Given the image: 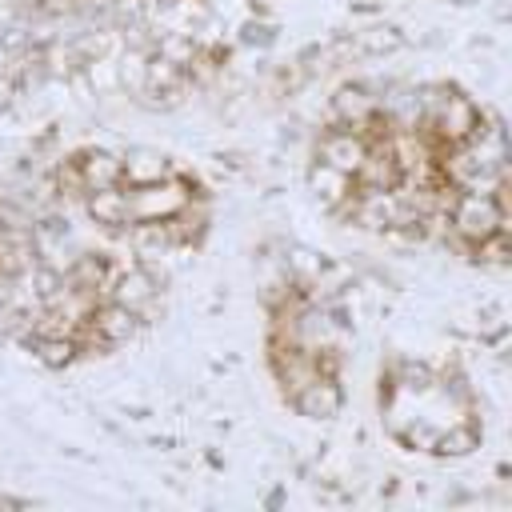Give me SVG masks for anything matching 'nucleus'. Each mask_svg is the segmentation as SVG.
I'll return each instance as SVG.
<instances>
[{"instance_id":"nucleus-1","label":"nucleus","mask_w":512,"mask_h":512,"mask_svg":"<svg viewBox=\"0 0 512 512\" xmlns=\"http://www.w3.org/2000/svg\"><path fill=\"white\" fill-rule=\"evenodd\" d=\"M84 216L100 228V232H112V236H124L136 220H132V200H128V184H112V188H96L80 200Z\"/></svg>"},{"instance_id":"nucleus-2","label":"nucleus","mask_w":512,"mask_h":512,"mask_svg":"<svg viewBox=\"0 0 512 512\" xmlns=\"http://www.w3.org/2000/svg\"><path fill=\"white\" fill-rule=\"evenodd\" d=\"M364 156H368V144L352 128H344V124L324 128L320 140H316V160L328 164V168H336V172H344V176H356L360 164H364Z\"/></svg>"},{"instance_id":"nucleus-3","label":"nucleus","mask_w":512,"mask_h":512,"mask_svg":"<svg viewBox=\"0 0 512 512\" xmlns=\"http://www.w3.org/2000/svg\"><path fill=\"white\" fill-rule=\"evenodd\" d=\"M288 404L300 412V416H308V420H332V416H340V408H344V392H340V384H336V376H312L308 384H300L292 396H288Z\"/></svg>"},{"instance_id":"nucleus-4","label":"nucleus","mask_w":512,"mask_h":512,"mask_svg":"<svg viewBox=\"0 0 512 512\" xmlns=\"http://www.w3.org/2000/svg\"><path fill=\"white\" fill-rule=\"evenodd\" d=\"M76 176H80V188L84 196L96 192V188H112V184H124V156L116 152H104V148H88V152H76L68 156Z\"/></svg>"},{"instance_id":"nucleus-5","label":"nucleus","mask_w":512,"mask_h":512,"mask_svg":"<svg viewBox=\"0 0 512 512\" xmlns=\"http://www.w3.org/2000/svg\"><path fill=\"white\" fill-rule=\"evenodd\" d=\"M372 112H380V96H372V92L360 88V84H344V88L332 96V124L356 128V124H364Z\"/></svg>"},{"instance_id":"nucleus-6","label":"nucleus","mask_w":512,"mask_h":512,"mask_svg":"<svg viewBox=\"0 0 512 512\" xmlns=\"http://www.w3.org/2000/svg\"><path fill=\"white\" fill-rule=\"evenodd\" d=\"M308 188L316 192V200H320L328 212H336V208L356 192V176H344V172H336V168L312 160V168H308Z\"/></svg>"},{"instance_id":"nucleus-7","label":"nucleus","mask_w":512,"mask_h":512,"mask_svg":"<svg viewBox=\"0 0 512 512\" xmlns=\"http://www.w3.org/2000/svg\"><path fill=\"white\" fill-rule=\"evenodd\" d=\"M172 172H180V168L160 152H128L124 156V184H156Z\"/></svg>"}]
</instances>
